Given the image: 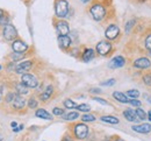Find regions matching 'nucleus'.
Instances as JSON below:
<instances>
[{"mask_svg": "<svg viewBox=\"0 0 151 141\" xmlns=\"http://www.w3.org/2000/svg\"><path fill=\"white\" fill-rule=\"evenodd\" d=\"M57 30H58L59 35H68L69 32H70L69 23L65 22V21H59V22L57 23Z\"/></svg>", "mask_w": 151, "mask_h": 141, "instance_id": "f8f14e48", "label": "nucleus"}, {"mask_svg": "<svg viewBox=\"0 0 151 141\" xmlns=\"http://www.w3.org/2000/svg\"><path fill=\"white\" fill-rule=\"evenodd\" d=\"M69 11V4L66 0H58L55 5V12L58 18H64L68 14Z\"/></svg>", "mask_w": 151, "mask_h": 141, "instance_id": "f257e3e1", "label": "nucleus"}, {"mask_svg": "<svg viewBox=\"0 0 151 141\" xmlns=\"http://www.w3.org/2000/svg\"><path fill=\"white\" fill-rule=\"evenodd\" d=\"M12 104H13V106H14L15 108H23L24 105H26V101L22 98L21 95H17Z\"/></svg>", "mask_w": 151, "mask_h": 141, "instance_id": "f3484780", "label": "nucleus"}, {"mask_svg": "<svg viewBox=\"0 0 151 141\" xmlns=\"http://www.w3.org/2000/svg\"><path fill=\"white\" fill-rule=\"evenodd\" d=\"M90 92H95V93H99L100 92V89H91Z\"/></svg>", "mask_w": 151, "mask_h": 141, "instance_id": "ea45409f", "label": "nucleus"}, {"mask_svg": "<svg viewBox=\"0 0 151 141\" xmlns=\"http://www.w3.org/2000/svg\"><path fill=\"white\" fill-rule=\"evenodd\" d=\"M35 116L37 118H41V119H47V120H51L52 119V116L44 108H40L35 112Z\"/></svg>", "mask_w": 151, "mask_h": 141, "instance_id": "dca6fc26", "label": "nucleus"}, {"mask_svg": "<svg viewBox=\"0 0 151 141\" xmlns=\"http://www.w3.org/2000/svg\"><path fill=\"white\" fill-rule=\"evenodd\" d=\"M127 97L130 99H137L139 97V91L138 90H128L127 91Z\"/></svg>", "mask_w": 151, "mask_h": 141, "instance_id": "b1692460", "label": "nucleus"}, {"mask_svg": "<svg viewBox=\"0 0 151 141\" xmlns=\"http://www.w3.org/2000/svg\"><path fill=\"white\" fill-rule=\"evenodd\" d=\"M7 22H8V19H7V18H4V17H2V18L0 19V25H5V26H6V25H8Z\"/></svg>", "mask_w": 151, "mask_h": 141, "instance_id": "58836bf2", "label": "nucleus"}, {"mask_svg": "<svg viewBox=\"0 0 151 141\" xmlns=\"http://www.w3.org/2000/svg\"><path fill=\"white\" fill-rule=\"evenodd\" d=\"M148 118H149V120L151 121V111H149V112H148Z\"/></svg>", "mask_w": 151, "mask_h": 141, "instance_id": "c03bdc74", "label": "nucleus"}, {"mask_svg": "<svg viewBox=\"0 0 151 141\" xmlns=\"http://www.w3.org/2000/svg\"><path fill=\"white\" fill-rule=\"evenodd\" d=\"M52 114H54V116H63V114H64V110L55 107V108L52 110Z\"/></svg>", "mask_w": 151, "mask_h": 141, "instance_id": "c756f323", "label": "nucleus"}, {"mask_svg": "<svg viewBox=\"0 0 151 141\" xmlns=\"http://www.w3.org/2000/svg\"><path fill=\"white\" fill-rule=\"evenodd\" d=\"M28 106H29L30 108H35V107L37 106V101H35L34 98H32V99H29V101H28Z\"/></svg>", "mask_w": 151, "mask_h": 141, "instance_id": "72a5a7b5", "label": "nucleus"}, {"mask_svg": "<svg viewBox=\"0 0 151 141\" xmlns=\"http://www.w3.org/2000/svg\"><path fill=\"white\" fill-rule=\"evenodd\" d=\"M149 53H150V55H151V50H149Z\"/></svg>", "mask_w": 151, "mask_h": 141, "instance_id": "3c124183", "label": "nucleus"}, {"mask_svg": "<svg viewBox=\"0 0 151 141\" xmlns=\"http://www.w3.org/2000/svg\"><path fill=\"white\" fill-rule=\"evenodd\" d=\"M104 141H108V140H104Z\"/></svg>", "mask_w": 151, "mask_h": 141, "instance_id": "603ef678", "label": "nucleus"}, {"mask_svg": "<svg viewBox=\"0 0 151 141\" xmlns=\"http://www.w3.org/2000/svg\"><path fill=\"white\" fill-rule=\"evenodd\" d=\"M119 34H120V29H119V27L116 25L108 26L107 29H106V32H105V35H106V38L108 40H115L119 36Z\"/></svg>", "mask_w": 151, "mask_h": 141, "instance_id": "0eeeda50", "label": "nucleus"}, {"mask_svg": "<svg viewBox=\"0 0 151 141\" xmlns=\"http://www.w3.org/2000/svg\"><path fill=\"white\" fill-rule=\"evenodd\" d=\"M23 56H22V53H15L14 51V54L12 55V60L13 61H17V60H20V59H22Z\"/></svg>", "mask_w": 151, "mask_h": 141, "instance_id": "c9c22d12", "label": "nucleus"}, {"mask_svg": "<svg viewBox=\"0 0 151 141\" xmlns=\"http://www.w3.org/2000/svg\"><path fill=\"white\" fill-rule=\"evenodd\" d=\"M126 63V60L122 56H115L113 60L109 62V68L111 69H117V68H122Z\"/></svg>", "mask_w": 151, "mask_h": 141, "instance_id": "1a4fd4ad", "label": "nucleus"}, {"mask_svg": "<svg viewBox=\"0 0 151 141\" xmlns=\"http://www.w3.org/2000/svg\"><path fill=\"white\" fill-rule=\"evenodd\" d=\"M129 104L132 105V106H135V107L137 108V107H139V106H141V104H142V103L138 101V99H130V101H129Z\"/></svg>", "mask_w": 151, "mask_h": 141, "instance_id": "473e14b6", "label": "nucleus"}, {"mask_svg": "<svg viewBox=\"0 0 151 141\" xmlns=\"http://www.w3.org/2000/svg\"><path fill=\"white\" fill-rule=\"evenodd\" d=\"M115 141H123L122 139H117V140H115Z\"/></svg>", "mask_w": 151, "mask_h": 141, "instance_id": "09e8293b", "label": "nucleus"}, {"mask_svg": "<svg viewBox=\"0 0 151 141\" xmlns=\"http://www.w3.org/2000/svg\"><path fill=\"white\" fill-rule=\"evenodd\" d=\"M113 97L117 101L122 103V104H127V103H129L127 95H124V93H122V92H120V91H115V92H113Z\"/></svg>", "mask_w": 151, "mask_h": 141, "instance_id": "a211bd4d", "label": "nucleus"}, {"mask_svg": "<svg viewBox=\"0 0 151 141\" xmlns=\"http://www.w3.org/2000/svg\"><path fill=\"white\" fill-rule=\"evenodd\" d=\"M0 69H1V67H0Z\"/></svg>", "mask_w": 151, "mask_h": 141, "instance_id": "864d4df0", "label": "nucleus"}, {"mask_svg": "<svg viewBox=\"0 0 151 141\" xmlns=\"http://www.w3.org/2000/svg\"><path fill=\"white\" fill-rule=\"evenodd\" d=\"M2 35H4L5 40L13 41L17 39V36H18V32H17V29H15V27H14L13 25H6V26H4Z\"/></svg>", "mask_w": 151, "mask_h": 141, "instance_id": "7ed1b4c3", "label": "nucleus"}, {"mask_svg": "<svg viewBox=\"0 0 151 141\" xmlns=\"http://www.w3.org/2000/svg\"><path fill=\"white\" fill-rule=\"evenodd\" d=\"M58 43H59V46H60L63 49H66V48H69L70 44H71V39H70L68 35H59V38H58Z\"/></svg>", "mask_w": 151, "mask_h": 141, "instance_id": "2eb2a0df", "label": "nucleus"}, {"mask_svg": "<svg viewBox=\"0 0 151 141\" xmlns=\"http://www.w3.org/2000/svg\"><path fill=\"white\" fill-rule=\"evenodd\" d=\"M21 82L23 84H26L28 87H32V89L37 87L38 85V82L36 80V77L33 76V75H30V74H23L22 77H21Z\"/></svg>", "mask_w": 151, "mask_h": 141, "instance_id": "39448f33", "label": "nucleus"}, {"mask_svg": "<svg viewBox=\"0 0 151 141\" xmlns=\"http://www.w3.org/2000/svg\"><path fill=\"white\" fill-rule=\"evenodd\" d=\"M0 101H1V92H0Z\"/></svg>", "mask_w": 151, "mask_h": 141, "instance_id": "8fccbe9b", "label": "nucleus"}, {"mask_svg": "<svg viewBox=\"0 0 151 141\" xmlns=\"http://www.w3.org/2000/svg\"><path fill=\"white\" fill-rule=\"evenodd\" d=\"M145 48L147 49H149V50H151V34L149 35V36H147V39H145Z\"/></svg>", "mask_w": 151, "mask_h": 141, "instance_id": "f704fd0d", "label": "nucleus"}, {"mask_svg": "<svg viewBox=\"0 0 151 141\" xmlns=\"http://www.w3.org/2000/svg\"><path fill=\"white\" fill-rule=\"evenodd\" d=\"M123 117H124L128 121H132V122L139 120L138 117H137V114H136V111H134V110H132V108H127V110H124V111H123Z\"/></svg>", "mask_w": 151, "mask_h": 141, "instance_id": "4468645a", "label": "nucleus"}, {"mask_svg": "<svg viewBox=\"0 0 151 141\" xmlns=\"http://www.w3.org/2000/svg\"><path fill=\"white\" fill-rule=\"evenodd\" d=\"M81 120L86 121V122H92V121L95 120V117L92 116V114H85V116L81 117Z\"/></svg>", "mask_w": 151, "mask_h": 141, "instance_id": "c85d7f7f", "label": "nucleus"}, {"mask_svg": "<svg viewBox=\"0 0 151 141\" xmlns=\"http://www.w3.org/2000/svg\"><path fill=\"white\" fill-rule=\"evenodd\" d=\"M12 48H13V50H14L15 53H24V51L28 49V46H27L24 42L18 40V41H14V42H13Z\"/></svg>", "mask_w": 151, "mask_h": 141, "instance_id": "ddd939ff", "label": "nucleus"}, {"mask_svg": "<svg viewBox=\"0 0 151 141\" xmlns=\"http://www.w3.org/2000/svg\"><path fill=\"white\" fill-rule=\"evenodd\" d=\"M2 17H4V12H2V11H1V9H0V19H1V18H2Z\"/></svg>", "mask_w": 151, "mask_h": 141, "instance_id": "a18cd8bd", "label": "nucleus"}, {"mask_svg": "<svg viewBox=\"0 0 151 141\" xmlns=\"http://www.w3.org/2000/svg\"><path fill=\"white\" fill-rule=\"evenodd\" d=\"M77 108H78V111H80V112H88V111L91 110L90 105H87V104H80V105L77 106Z\"/></svg>", "mask_w": 151, "mask_h": 141, "instance_id": "bb28decb", "label": "nucleus"}, {"mask_svg": "<svg viewBox=\"0 0 151 141\" xmlns=\"http://www.w3.org/2000/svg\"><path fill=\"white\" fill-rule=\"evenodd\" d=\"M100 120L104 121V122H107V124H111V125H116V124L120 122V120L117 118L112 117V116H104V117L100 118Z\"/></svg>", "mask_w": 151, "mask_h": 141, "instance_id": "aec40b11", "label": "nucleus"}, {"mask_svg": "<svg viewBox=\"0 0 151 141\" xmlns=\"http://www.w3.org/2000/svg\"><path fill=\"white\" fill-rule=\"evenodd\" d=\"M52 91H54L52 86H51V85H48L47 89L43 91V93H41V96H40L41 101H47V99H49V98L51 97V95H52Z\"/></svg>", "mask_w": 151, "mask_h": 141, "instance_id": "6ab92c4d", "label": "nucleus"}, {"mask_svg": "<svg viewBox=\"0 0 151 141\" xmlns=\"http://www.w3.org/2000/svg\"><path fill=\"white\" fill-rule=\"evenodd\" d=\"M91 15L93 17L94 20L101 21L106 15V9H105V7L102 5L96 4V5L91 7Z\"/></svg>", "mask_w": 151, "mask_h": 141, "instance_id": "f03ea898", "label": "nucleus"}, {"mask_svg": "<svg viewBox=\"0 0 151 141\" xmlns=\"http://www.w3.org/2000/svg\"><path fill=\"white\" fill-rule=\"evenodd\" d=\"M143 82H144L147 85L151 86V75H150V74H148V75L143 76Z\"/></svg>", "mask_w": 151, "mask_h": 141, "instance_id": "2f4dec72", "label": "nucleus"}, {"mask_svg": "<svg viewBox=\"0 0 151 141\" xmlns=\"http://www.w3.org/2000/svg\"><path fill=\"white\" fill-rule=\"evenodd\" d=\"M115 83H116V81H115L114 78H112V80H108V81L104 82L102 85H105V86H112V85H114Z\"/></svg>", "mask_w": 151, "mask_h": 141, "instance_id": "e433bc0d", "label": "nucleus"}, {"mask_svg": "<svg viewBox=\"0 0 151 141\" xmlns=\"http://www.w3.org/2000/svg\"><path fill=\"white\" fill-rule=\"evenodd\" d=\"M15 93H13V92H9L8 95H7V97H6V101L7 103H13V101H14V98H15Z\"/></svg>", "mask_w": 151, "mask_h": 141, "instance_id": "7c9ffc66", "label": "nucleus"}, {"mask_svg": "<svg viewBox=\"0 0 151 141\" xmlns=\"http://www.w3.org/2000/svg\"><path fill=\"white\" fill-rule=\"evenodd\" d=\"M135 111H136V114H137V117H138L139 120H145V118L148 117V114L145 113V111H143V110L139 108V107H137Z\"/></svg>", "mask_w": 151, "mask_h": 141, "instance_id": "393cba45", "label": "nucleus"}, {"mask_svg": "<svg viewBox=\"0 0 151 141\" xmlns=\"http://www.w3.org/2000/svg\"><path fill=\"white\" fill-rule=\"evenodd\" d=\"M32 65H33L32 61H24V62L20 63L19 65H17L15 71H17V74H24V72H27L32 68Z\"/></svg>", "mask_w": 151, "mask_h": 141, "instance_id": "9b49d317", "label": "nucleus"}, {"mask_svg": "<svg viewBox=\"0 0 151 141\" xmlns=\"http://www.w3.org/2000/svg\"><path fill=\"white\" fill-rule=\"evenodd\" d=\"M28 86L26 85V84H23L22 82L21 83H19V84H17V91H18V93L19 95H27L28 93Z\"/></svg>", "mask_w": 151, "mask_h": 141, "instance_id": "4be33fe9", "label": "nucleus"}, {"mask_svg": "<svg viewBox=\"0 0 151 141\" xmlns=\"http://www.w3.org/2000/svg\"><path fill=\"white\" fill-rule=\"evenodd\" d=\"M135 23H136V20H135V19H132V20H129L126 23V32H127V33H129V32L132 30V28L135 26Z\"/></svg>", "mask_w": 151, "mask_h": 141, "instance_id": "cd10ccee", "label": "nucleus"}, {"mask_svg": "<svg viewBox=\"0 0 151 141\" xmlns=\"http://www.w3.org/2000/svg\"><path fill=\"white\" fill-rule=\"evenodd\" d=\"M93 57H94L93 49H86L84 51V54H83V60L85 61V62H90L91 60H93Z\"/></svg>", "mask_w": 151, "mask_h": 141, "instance_id": "412c9836", "label": "nucleus"}, {"mask_svg": "<svg viewBox=\"0 0 151 141\" xmlns=\"http://www.w3.org/2000/svg\"><path fill=\"white\" fill-rule=\"evenodd\" d=\"M64 106H65L66 108H70V110H71V108H77L78 105H77L73 101H71V99H65V101H64Z\"/></svg>", "mask_w": 151, "mask_h": 141, "instance_id": "a878e982", "label": "nucleus"}, {"mask_svg": "<svg viewBox=\"0 0 151 141\" xmlns=\"http://www.w3.org/2000/svg\"><path fill=\"white\" fill-rule=\"evenodd\" d=\"M63 117V119H65V120H75V119H77L78 117H79V113L78 112H69V113H66V114H63L62 116Z\"/></svg>", "mask_w": 151, "mask_h": 141, "instance_id": "5701e85b", "label": "nucleus"}, {"mask_svg": "<svg viewBox=\"0 0 151 141\" xmlns=\"http://www.w3.org/2000/svg\"><path fill=\"white\" fill-rule=\"evenodd\" d=\"M150 65H151V62L147 57L137 59V60L134 62V67L137 68V69H148V68H150Z\"/></svg>", "mask_w": 151, "mask_h": 141, "instance_id": "6e6552de", "label": "nucleus"}, {"mask_svg": "<svg viewBox=\"0 0 151 141\" xmlns=\"http://www.w3.org/2000/svg\"><path fill=\"white\" fill-rule=\"evenodd\" d=\"M75 134L78 139L84 140L88 135V127L85 124H78V125H76Z\"/></svg>", "mask_w": 151, "mask_h": 141, "instance_id": "20e7f679", "label": "nucleus"}, {"mask_svg": "<svg viewBox=\"0 0 151 141\" xmlns=\"http://www.w3.org/2000/svg\"><path fill=\"white\" fill-rule=\"evenodd\" d=\"M93 99H94L95 101H98V103H100V104H102V105H107V104H108L105 99H101V98H98V97H94Z\"/></svg>", "mask_w": 151, "mask_h": 141, "instance_id": "4c0bfd02", "label": "nucleus"}, {"mask_svg": "<svg viewBox=\"0 0 151 141\" xmlns=\"http://www.w3.org/2000/svg\"><path fill=\"white\" fill-rule=\"evenodd\" d=\"M132 131H135L136 133H141V134H148L151 132V125L150 124H142V125L132 126Z\"/></svg>", "mask_w": 151, "mask_h": 141, "instance_id": "9d476101", "label": "nucleus"}, {"mask_svg": "<svg viewBox=\"0 0 151 141\" xmlns=\"http://www.w3.org/2000/svg\"><path fill=\"white\" fill-rule=\"evenodd\" d=\"M22 128H23V126H22V125L19 126V127H15V128H14V132H19L20 129H22Z\"/></svg>", "mask_w": 151, "mask_h": 141, "instance_id": "a19ab883", "label": "nucleus"}, {"mask_svg": "<svg viewBox=\"0 0 151 141\" xmlns=\"http://www.w3.org/2000/svg\"><path fill=\"white\" fill-rule=\"evenodd\" d=\"M148 101H149V103L151 104V98H148Z\"/></svg>", "mask_w": 151, "mask_h": 141, "instance_id": "de8ad7c7", "label": "nucleus"}, {"mask_svg": "<svg viewBox=\"0 0 151 141\" xmlns=\"http://www.w3.org/2000/svg\"><path fill=\"white\" fill-rule=\"evenodd\" d=\"M62 141H72V139H71L70 137H65V138H64Z\"/></svg>", "mask_w": 151, "mask_h": 141, "instance_id": "79ce46f5", "label": "nucleus"}, {"mask_svg": "<svg viewBox=\"0 0 151 141\" xmlns=\"http://www.w3.org/2000/svg\"><path fill=\"white\" fill-rule=\"evenodd\" d=\"M83 2H87V1H90V0H81Z\"/></svg>", "mask_w": 151, "mask_h": 141, "instance_id": "49530a36", "label": "nucleus"}, {"mask_svg": "<svg viewBox=\"0 0 151 141\" xmlns=\"http://www.w3.org/2000/svg\"><path fill=\"white\" fill-rule=\"evenodd\" d=\"M17 125H18L17 122H12V124H11V126H12V127H14V128L17 127Z\"/></svg>", "mask_w": 151, "mask_h": 141, "instance_id": "37998d69", "label": "nucleus"}, {"mask_svg": "<svg viewBox=\"0 0 151 141\" xmlns=\"http://www.w3.org/2000/svg\"><path fill=\"white\" fill-rule=\"evenodd\" d=\"M111 50H112V44H111L109 42L101 41V42H99V43L96 44V51H98L100 55H102V56L107 55Z\"/></svg>", "mask_w": 151, "mask_h": 141, "instance_id": "423d86ee", "label": "nucleus"}]
</instances>
